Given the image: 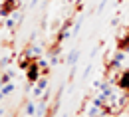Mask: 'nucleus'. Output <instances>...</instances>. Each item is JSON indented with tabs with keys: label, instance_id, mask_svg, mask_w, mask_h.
I'll return each instance as SVG.
<instances>
[{
	"label": "nucleus",
	"instance_id": "1",
	"mask_svg": "<svg viewBox=\"0 0 129 117\" xmlns=\"http://www.w3.org/2000/svg\"><path fill=\"white\" fill-rule=\"evenodd\" d=\"M16 10H20V0H2V4H0V18L12 16Z\"/></svg>",
	"mask_w": 129,
	"mask_h": 117
},
{
	"label": "nucleus",
	"instance_id": "2",
	"mask_svg": "<svg viewBox=\"0 0 129 117\" xmlns=\"http://www.w3.org/2000/svg\"><path fill=\"white\" fill-rule=\"evenodd\" d=\"M42 75H44V73H42V67L38 64V60H34L32 64L28 66V69H26V80H28L30 84H36Z\"/></svg>",
	"mask_w": 129,
	"mask_h": 117
},
{
	"label": "nucleus",
	"instance_id": "3",
	"mask_svg": "<svg viewBox=\"0 0 129 117\" xmlns=\"http://www.w3.org/2000/svg\"><path fill=\"white\" fill-rule=\"evenodd\" d=\"M115 84H117V87H119L121 91H129V69H125V71L119 73V77L115 80Z\"/></svg>",
	"mask_w": 129,
	"mask_h": 117
},
{
	"label": "nucleus",
	"instance_id": "4",
	"mask_svg": "<svg viewBox=\"0 0 129 117\" xmlns=\"http://www.w3.org/2000/svg\"><path fill=\"white\" fill-rule=\"evenodd\" d=\"M117 50H123V52L129 54V32L117 38Z\"/></svg>",
	"mask_w": 129,
	"mask_h": 117
},
{
	"label": "nucleus",
	"instance_id": "5",
	"mask_svg": "<svg viewBox=\"0 0 129 117\" xmlns=\"http://www.w3.org/2000/svg\"><path fill=\"white\" fill-rule=\"evenodd\" d=\"M18 20H22V18H20V10H16V12H14V14H12V16L4 18V26H6V28H10V30H12V28H14V26H16V22H18Z\"/></svg>",
	"mask_w": 129,
	"mask_h": 117
},
{
	"label": "nucleus",
	"instance_id": "6",
	"mask_svg": "<svg viewBox=\"0 0 129 117\" xmlns=\"http://www.w3.org/2000/svg\"><path fill=\"white\" fill-rule=\"evenodd\" d=\"M80 54H81L80 48H74V50L70 52V56H68V60H66V62H68V66H76V64H78V60H80Z\"/></svg>",
	"mask_w": 129,
	"mask_h": 117
},
{
	"label": "nucleus",
	"instance_id": "7",
	"mask_svg": "<svg viewBox=\"0 0 129 117\" xmlns=\"http://www.w3.org/2000/svg\"><path fill=\"white\" fill-rule=\"evenodd\" d=\"M26 56H30V58H40V56H42V48L36 46V44H30L28 50H26Z\"/></svg>",
	"mask_w": 129,
	"mask_h": 117
},
{
	"label": "nucleus",
	"instance_id": "8",
	"mask_svg": "<svg viewBox=\"0 0 129 117\" xmlns=\"http://www.w3.org/2000/svg\"><path fill=\"white\" fill-rule=\"evenodd\" d=\"M36 87L42 89V91H46V87H48V75H42V77L36 82Z\"/></svg>",
	"mask_w": 129,
	"mask_h": 117
},
{
	"label": "nucleus",
	"instance_id": "9",
	"mask_svg": "<svg viewBox=\"0 0 129 117\" xmlns=\"http://www.w3.org/2000/svg\"><path fill=\"white\" fill-rule=\"evenodd\" d=\"M0 91H2L4 95H10V93L14 91V84H12V82H10V84H4L2 87H0Z\"/></svg>",
	"mask_w": 129,
	"mask_h": 117
},
{
	"label": "nucleus",
	"instance_id": "10",
	"mask_svg": "<svg viewBox=\"0 0 129 117\" xmlns=\"http://www.w3.org/2000/svg\"><path fill=\"white\" fill-rule=\"evenodd\" d=\"M24 111H26V115L30 117V115H36V105H34L32 101H28V103H26V109H24Z\"/></svg>",
	"mask_w": 129,
	"mask_h": 117
},
{
	"label": "nucleus",
	"instance_id": "11",
	"mask_svg": "<svg viewBox=\"0 0 129 117\" xmlns=\"http://www.w3.org/2000/svg\"><path fill=\"white\" fill-rule=\"evenodd\" d=\"M97 111H99V107L97 105H93V107H89V111H87V117H95Z\"/></svg>",
	"mask_w": 129,
	"mask_h": 117
},
{
	"label": "nucleus",
	"instance_id": "12",
	"mask_svg": "<svg viewBox=\"0 0 129 117\" xmlns=\"http://www.w3.org/2000/svg\"><path fill=\"white\" fill-rule=\"evenodd\" d=\"M80 28H81V18H80V20H78V22H76V24H74V30H72V34L76 36V34L80 32Z\"/></svg>",
	"mask_w": 129,
	"mask_h": 117
},
{
	"label": "nucleus",
	"instance_id": "13",
	"mask_svg": "<svg viewBox=\"0 0 129 117\" xmlns=\"http://www.w3.org/2000/svg\"><path fill=\"white\" fill-rule=\"evenodd\" d=\"M105 4H107V0H101V4H99V6H97V12H101V10H103V8H105Z\"/></svg>",
	"mask_w": 129,
	"mask_h": 117
},
{
	"label": "nucleus",
	"instance_id": "14",
	"mask_svg": "<svg viewBox=\"0 0 129 117\" xmlns=\"http://www.w3.org/2000/svg\"><path fill=\"white\" fill-rule=\"evenodd\" d=\"M2 97H6V95H4V93H2V91H0V101H2Z\"/></svg>",
	"mask_w": 129,
	"mask_h": 117
},
{
	"label": "nucleus",
	"instance_id": "15",
	"mask_svg": "<svg viewBox=\"0 0 129 117\" xmlns=\"http://www.w3.org/2000/svg\"><path fill=\"white\" fill-rule=\"evenodd\" d=\"M62 117H68V115H66V113H64V115H62Z\"/></svg>",
	"mask_w": 129,
	"mask_h": 117
},
{
	"label": "nucleus",
	"instance_id": "16",
	"mask_svg": "<svg viewBox=\"0 0 129 117\" xmlns=\"http://www.w3.org/2000/svg\"><path fill=\"white\" fill-rule=\"evenodd\" d=\"M121 2H123V0H121Z\"/></svg>",
	"mask_w": 129,
	"mask_h": 117
},
{
	"label": "nucleus",
	"instance_id": "17",
	"mask_svg": "<svg viewBox=\"0 0 129 117\" xmlns=\"http://www.w3.org/2000/svg\"><path fill=\"white\" fill-rule=\"evenodd\" d=\"M99 117H101V115H99Z\"/></svg>",
	"mask_w": 129,
	"mask_h": 117
}]
</instances>
